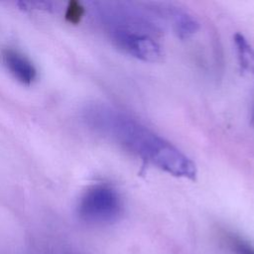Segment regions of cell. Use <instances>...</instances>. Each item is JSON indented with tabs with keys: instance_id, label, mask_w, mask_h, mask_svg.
I'll list each match as a JSON object with an SVG mask.
<instances>
[{
	"instance_id": "1",
	"label": "cell",
	"mask_w": 254,
	"mask_h": 254,
	"mask_svg": "<svg viewBox=\"0 0 254 254\" xmlns=\"http://www.w3.org/2000/svg\"><path fill=\"white\" fill-rule=\"evenodd\" d=\"M83 117L97 133L114 140L158 169L177 178H195V164L187 155L126 114L95 103L86 107Z\"/></svg>"
},
{
	"instance_id": "2",
	"label": "cell",
	"mask_w": 254,
	"mask_h": 254,
	"mask_svg": "<svg viewBox=\"0 0 254 254\" xmlns=\"http://www.w3.org/2000/svg\"><path fill=\"white\" fill-rule=\"evenodd\" d=\"M77 211L79 217L90 224H110L117 221L123 212L120 193L105 184L88 188L81 195Z\"/></svg>"
},
{
	"instance_id": "3",
	"label": "cell",
	"mask_w": 254,
	"mask_h": 254,
	"mask_svg": "<svg viewBox=\"0 0 254 254\" xmlns=\"http://www.w3.org/2000/svg\"><path fill=\"white\" fill-rule=\"evenodd\" d=\"M109 34L118 49L137 60L156 63L163 57L156 35L151 32L131 28H110Z\"/></svg>"
},
{
	"instance_id": "4",
	"label": "cell",
	"mask_w": 254,
	"mask_h": 254,
	"mask_svg": "<svg viewBox=\"0 0 254 254\" xmlns=\"http://www.w3.org/2000/svg\"><path fill=\"white\" fill-rule=\"evenodd\" d=\"M1 60L10 73L21 82L31 83L36 78V67L23 53L12 48H5L1 51Z\"/></svg>"
},
{
	"instance_id": "5",
	"label": "cell",
	"mask_w": 254,
	"mask_h": 254,
	"mask_svg": "<svg viewBox=\"0 0 254 254\" xmlns=\"http://www.w3.org/2000/svg\"><path fill=\"white\" fill-rule=\"evenodd\" d=\"M167 14L172 22L175 34L180 39H189L197 32L199 28L197 20L185 10L177 7H170L168 8Z\"/></svg>"
},
{
	"instance_id": "6",
	"label": "cell",
	"mask_w": 254,
	"mask_h": 254,
	"mask_svg": "<svg viewBox=\"0 0 254 254\" xmlns=\"http://www.w3.org/2000/svg\"><path fill=\"white\" fill-rule=\"evenodd\" d=\"M239 64L243 69L254 74V49L241 34L234 36Z\"/></svg>"
},
{
	"instance_id": "7",
	"label": "cell",
	"mask_w": 254,
	"mask_h": 254,
	"mask_svg": "<svg viewBox=\"0 0 254 254\" xmlns=\"http://www.w3.org/2000/svg\"><path fill=\"white\" fill-rule=\"evenodd\" d=\"M223 241L233 254H254V246L236 234L225 233Z\"/></svg>"
},
{
	"instance_id": "8",
	"label": "cell",
	"mask_w": 254,
	"mask_h": 254,
	"mask_svg": "<svg viewBox=\"0 0 254 254\" xmlns=\"http://www.w3.org/2000/svg\"><path fill=\"white\" fill-rule=\"evenodd\" d=\"M253 122H254V112H253Z\"/></svg>"
}]
</instances>
